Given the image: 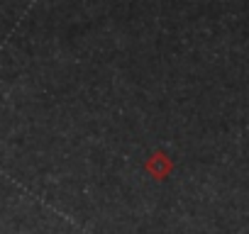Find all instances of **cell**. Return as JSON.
Listing matches in <instances>:
<instances>
[{"label": "cell", "instance_id": "6da1fadb", "mask_svg": "<svg viewBox=\"0 0 249 234\" xmlns=\"http://www.w3.org/2000/svg\"><path fill=\"white\" fill-rule=\"evenodd\" d=\"M171 168H174L171 159H169L166 154H161V151L152 154V156H149V161H147V173H149V176H154L157 181H164V178L171 173Z\"/></svg>", "mask_w": 249, "mask_h": 234}]
</instances>
